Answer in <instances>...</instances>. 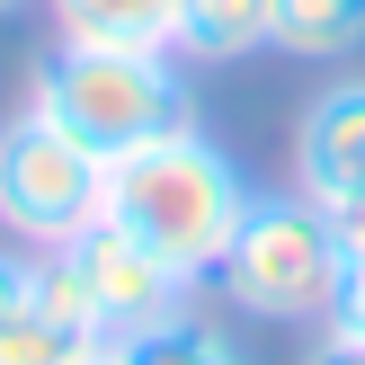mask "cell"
Here are the masks:
<instances>
[{
	"instance_id": "cell-6",
	"label": "cell",
	"mask_w": 365,
	"mask_h": 365,
	"mask_svg": "<svg viewBox=\"0 0 365 365\" xmlns=\"http://www.w3.org/2000/svg\"><path fill=\"white\" fill-rule=\"evenodd\" d=\"M294 187L321 214H339V205L365 196V81H339V89H321L303 107V125H294Z\"/></svg>"
},
{
	"instance_id": "cell-12",
	"label": "cell",
	"mask_w": 365,
	"mask_h": 365,
	"mask_svg": "<svg viewBox=\"0 0 365 365\" xmlns=\"http://www.w3.org/2000/svg\"><path fill=\"white\" fill-rule=\"evenodd\" d=\"M71 356H81V339L53 330V321H36V312L0 321V365H71Z\"/></svg>"
},
{
	"instance_id": "cell-10",
	"label": "cell",
	"mask_w": 365,
	"mask_h": 365,
	"mask_svg": "<svg viewBox=\"0 0 365 365\" xmlns=\"http://www.w3.org/2000/svg\"><path fill=\"white\" fill-rule=\"evenodd\" d=\"M277 53L294 63H339L365 45V0H277Z\"/></svg>"
},
{
	"instance_id": "cell-8",
	"label": "cell",
	"mask_w": 365,
	"mask_h": 365,
	"mask_svg": "<svg viewBox=\"0 0 365 365\" xmlns=\"http://www.w3.org/2000/svg\"><path fill=\"white\" fill-rule=\"evenodd\" d=\"M277 36V0H187L178 9V63H241Z\"/></svg>"
},
{
	"instance_id": "cell-5",
	"label": "cell",
	"mask_w": 365,
	"mask_h": 365,
	"mask_svg": "<svg viewBox=\"0 0 365 365\" xmlns=\"http://www.w3.org/2000/svg\"><path fill=\"white\" fill-rule=\"evenodd\" d=\"M71 259H81L89 294H98V330H107V348H125V339H143V330H160V321H178V312H187V294H196V277H178L170 259H152V250H143L134 232H116L107 214L71 241Z\"/></svg>"
},
{
	"instance_id": "cell-16",
	"label": "cell",
	"mask_w": 365,
	"mask_h": 365,
	"mask_svg": "<svg viewBox=\"0 0 365 365\" xmlns=\"http://www.w3.org/2000/svg\"><path fill=\"white\" fill-rule=\"evenodd\" d=\"M71 365H125L116 348H81V356H71Z\"/></svg>"
},
{
	"instance_id": "cell-7",
	"label": "cell",
	"mask_w": 365,
	"mask_h": 365,
	"mask_svg": "<svg viewBox=\"0 0 365 365\" xmlns=\"http://www.w3.org/2000/svg\"><path fill=\"white\" fill-rule=\"evenodd\" d=\"M71 45H134V53H178V9L187 0H45Z\"/></svg>"
},
{
	"instance_id": "cell-15",
	"label": "cell",
	"mask_w": 365,
	"mask_h": 365,
	"mask_svg": "<svg viewBox=\"0 0 365 365\" xmlns=\"http://www.w3.org/2000/svg\"><path fill=\"white\" fill-rule=\"evenodd\" d=\"M339 321L365 330V259H348V277H339Z\"/></svg>"
},
{
	"instance_id": "cell-9",
	"label": "cell",
	"mask_w": 365,
	"mask_h": 365,
	"mask_svg": "<svg viewBox=\"0 0 365 365\" xmlns=\"http://www.w3.org/2000/svg\"><path fill=\"white\" fill-rule=\"evenodd\" d=\"M27 312L53 321V330H71L81 348H107L98 294H89V277H81V259H71V250H27Z\"/></svg>"
},
{
	"instance_id": "cell-2",
	"label": "cell",
	"mask_w": 365,
	"mask_h": 365,
	"mask_svg": "<svg viewBox=\"0 0 365 365\" xmlns=\"http://www.w3.org/2000/svg\"><path fill=\"white\" fill-rule=\"evenodd\" d=\"M27 107H36V116H53L71 143H89L98 160L134 152V143L170 134V125H196V116H187V81H178V53L71 45V36L36 63Z\"/></svg>"
},
{
	"instance_id": "cell-14",
	"label": "cell",
	"mask_w": 365,
	"mask_h": 365,
	"mask_svg": "<svg viewBox=\"0 0 365 365\" xmlns=\"http://www.w3.org/2000/svg\"><path fill=\"white\" fill-rule=\"evenodd\" d=\"M27 312V250H0V321Z\"/></svg>"
},
{
	"instance_id": "cell-3",
	"label": "cell",
	"mask_w": 365,
	"mask_h": 365,
	"mask_svg": "<svg viewBox=\"0 0 365 365\" xmlns=\"http://www.w3.org/2000/svg\"><path fill=\"white\" fill-rule=\"evenodd\" d=\"M339 277H348V250H339V223L312 205V196H250L241 232H232L223 267V303L241 321H339Z\"/></svg>"
},
{
	"instance_id": "cell-1",
	"label": "cell",
	"mask_w": 365,
	"mask_h": 365,
	"mask_svg": "<svg viewBox=\"0 0 365 365\" xmlns=\"http://www.w3.org/2000/svg\"><path fill=\"white\" fill-rule=\"evenodd\" d=\"M241 214H250L241 160L214 134H196V125H170V134H152V143H134V152L107 160V223L134 232L152 259H170L178 277H196V285L223 267Z\"/></svg>"
},
{
	"instance_id": "cell-13",
	"label": "cell",
	"mask_w": 365,
	"mask_h": 365,
	"mask_svg": "<svg viewBox=\"0 0 365 365\" xmlns=\"http://www.w3.org/2000/svg\"><path fill=\"white\" fill-rule=\"evenodd\" d=\"M303 365H365V330H356V321H321V348Z\"/></svg>"
},
{
	"instance_id": "cell-17",
	"label": "cell",
	"mask_w": 365,
	"mask_h": 365,
	"mask_svg": "<svg viewBox=\"0 0 365 365\" xmlns=\"http://www.w3.org/2000/svg\"><path fill=\"white\" fill-rule=\"evenodd\" d=\"M9 9H27V0H0V18H9Z\"/></svg>"
},
{
	"instance_id": "cell-11",
	"label": "cell",
	"mask_w": 365,
	"mask_h": 365,
	"mask_svg": "<svg viewBox=\"0 0 365 365\" xmlns=\"http://www.w3.org/2000/svg\"><path fill=\"white\" fill-rule=\"evenodd\" d=\"M125 365H241V348H232L223 330H205V321H160V330H143V339H125L116 348Z\"/></svg>"
},
{
	"instance_id": "cell-4",
	"label": "cell",
	"mask_w": 365,
	"mask_h": 365,
	"mask_svg": "<svg viewBox=\"0 0 365 365\" xmlns=\"http://www.w3.org/2000/svg\"><path fill=\"white\" fill-rule=\"evenodd\" d=\"M107 214V160L71 143L53 116H9L0 125V232L18 250H71Z\"/></svg>"
}]
</instances>
